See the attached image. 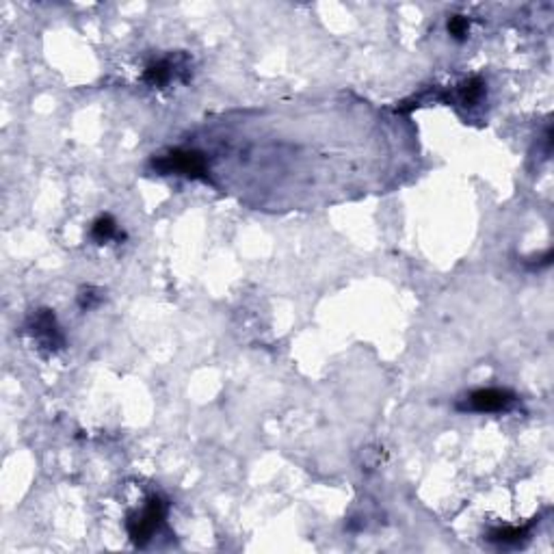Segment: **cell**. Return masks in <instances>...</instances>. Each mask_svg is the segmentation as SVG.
Listing matches in <instances>:
<instances>
[{
    "label": "cell",
    "instance_id": "cell-1",
    "mask_svg": "<svg viewBox=\"0 0 554 554\" xmlns=\"http://www.w3.org/2000/svg\"><path fill=\"white\" fill-rule=\"evenodd\" d=\"M165 513H167L165 502H163L158 496H152L150 500H147V504L143 507L141 513H132L130 518H128L130 539H132L137 546L143 548L147 541L154 537V533L161 529V524H163V520H165Z\"/></svg>",
    "mask_w": 554,
    "mask_h": 554
},
{
    "label": "cell",
    "instance_id": "cell-2",
    "mask_svg": "<svg viewBox=\"0 0 554 554\" xmlns=\"http://www.w3.org/2000/svg\"><path fill=\"white\" fill-rule=\"evenodd\" d=\"M154 169L161 173H180L193 180H208V165L204 154L200 152H189V150H175L169 152L167 156L154 158Z\"/></svg>",
    "mask_w": 554,
    "mask_h": 554
},
{
    "label": "cell",
    "instance_id": "cell-3",
    "mask_svg": "<svg viewBox=\"0 0 554 554\" xmlns=\"http://www.w3.org/2000/svg\"><path fill=\"white\" fill-rule=\"evenodd\" d=\"M515 403V394L502 388H481L474 390L463 403L457 405L459 412H474V414H500L509 412Z\"/></svg>",
    "mask_w": 554,
    "mask_h": 554
},
{
    "label": "cell",
    "instance_id": "cell-4",
    "mask_svg": "<svg viewBox=\"0 0 554 554\" xmlns=\"http://www.w3.org/2000/svg\"><path fill=\"white\" fill-rule=\"evenodd\" d=\"M26 329H28V334L40 342V349L54 353V351L65 347V338H63V331H61L59 323H57V316L48 308L33 312L26 321Z\"/></svg>",
    "mask_w": 554,
    "mask_h": 554
},
{
    "label": "cell",
    "instance_id": "cell-5",
    "mask_svg": "<svg viewBox=\"0 0 554 554\" xmlns=\"http://www.w3.org/2000/svg\"><path fill=\"white\" fill-rule=\"evenodd\" d=\"M173 71H175V63H171L169 59H161V61H154V63L147 65V69L143 74V81L152 87H165L171 81Z\"/></svg>",
    "mask_w": 554,
    "mask_h": 554
},
{
    "label": "cell",
    "instance_id": "cell-6",
    "mask_svg": "<svg viewBox=\"0 0 554 554\" xmlns=\"http://www.w3.org/2000/svg\"><path fill=\"white\" fill-rule=\"evenodd\" d=\"M115 236H117V224H115L113 217L102 214V217H98V219L93 221V226H91V238H93L98 245H102V243H106V241H110V238H115Z\"/></svg>",
    "mask_w": 554,
    "mask_h": 554
},
{
    "label": "cell",
    "instance_id": "cell-7",
    "mask_svg": "<svg viewBox=\"0 0 554 554\" xmlns=\"http://www.w3.org/2000/svg\"><path fill=\"white\" fill-rule=\"evenodd\" d=\"M483 93H485V83H483L481 76H472L459 87V98L466 106H474L478 100L483 98Z\"/></svg>",
    "mask_w": 554,
    "mask_h": 554
},
{
    "label": "cell",
    "instance_id": "cell-8",
    "mask_svg": "<svg viewBox=\"0 0 554 554\" xmlns=\"http://www.w3.org/2000/svg\"><path fill=\"white\" fill-rule=\"evenodd\" d=\"M526 535H529V529L507 526V529H494L487 539L494 543H500V546H511V543H520Z\"/></svg>",
    "mask_w": 554,
    "mask_h": 554
},
{
    "label": "cell",
    "instance_id": "cell-9",
    "mask_svg": "<svg viewBox=\"0 0 554 554\" xmlns=\"http://www.w3.org/2000/svg\"><path fill=\"white\" fill-rule=\"evenodd\" d=\"M449 35L453 37V40H466V35L470 33V20L466 16H451L449 18Z\"/></svg>",
    "mask_w": 554,
    "mask_h": 554
},
{
    "label": "cell",
    "instance_id": "cell-10",
    "mask_svg": "<svg viewBox=\"0 0 554 554\" xmlns=\"http://www.w3.org/2000/svg\"><path fill=\"white\" fill-rule=\"evenodd\" d=\"M102 301V294H100V290H96V288H83L81 290V294H79V306L83 308V310H91V308H96L98 304Z\"/></svg>",
    "mask_w": 554,
    "mask_h": 554
}]
</instances>
